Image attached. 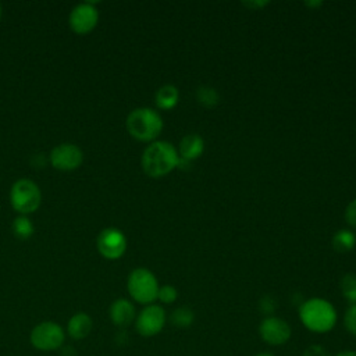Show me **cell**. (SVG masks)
I'll return each instance as SVG.
<instances>
[{"label": "cell", "instance_id": "4", "mask_svg": "<svg viewBox=\"0 0 356 356\" xmlns=\"http://www.w3.org/2000/svg\"><path fill=\"white\" fill-rule=\"evenodd\" d=\"M128 292L138 303L150 305L159 292L154 274L146 268H135L128 277Z\"/></svg>", "mask_w": 356, "mask_h": 356}, {"label": "cell", "instance_id": "12", "mask_svg": "<svg viewBox=\"0 0 356 356\" xmlns=\"http://www.w3.org/2000/svg\"><path fill=\"white\" fill-rule=\"evenodd\" d=\"M110 318L118 327L129 325L135 318V307L127 299H117L110 306Z\"/></svg>", "mask_w": 356, "mask_h": 356}, {"label": "cell", "instance_id": "20", "mask_svg": "<svg viewBox=\"0 0 356 356\" xmlns=\"http://www.w3.org/2000/svg\"><path fill=\"white\" fill-rule=\"evenodd\" d=\"M13 231H14V234H15L18 238L25 239V238H29V236H31V234L33 232V227H32L29 218H26V217H24V216H19V217H17V218L14 220V222H13Z\"/></svg>", "mask_w": 356, "mask_h": 356}, {"label": "cell", "instance_id": "7", "mask_svg": "<svg viewBox=\"0 0 356 356\" xmlns=\"http://www.w3.org/2000/svg\"><path fill=\"white\" fill-rule=\"evenodd\" d=\"M165 324V312L159 305H147L136 317V331L142 337L159 334Z\"/></svg>", "mask_w": 356, "mask_h": 356}, {"label": "cell", "instance_id": "9", "mask_svg": "<svg viewBox=\"0 0 356 356\" xmlns=\"http://www.w3.org/2000/svg\"><path fill=\"white\" fill-rule=\"evenodd\" d=\"M260 335L270 345L285 343L291 337V327L280 317L268 316L260 324Z\"/></svg>", "mask_w": 356, "mask_h": 356}, {"label": "cell", "instance_id": "16", "mask_svg": "<svg viewBox=\"0 0 356 356\" xmlns=\"http://www.w3.org/2000/svg\"><path fill=\"white\" fill-rule=\"evenodd\" d=\"M355 245H356V236L350 229H339L332 236V248L339 253L352 250Z\"/></svg>", "mask_w": 356, "mask_h": 356}, {"label": "cell", "instance_id": "6", "mask_svg": "<svg viewBox=\"0 0 356 356\" xmlns=\"http://www.w3.org/2000/svg\"><path fill=\"white\" fill-rule=\"evenodd\" d=\"M64 330L54 321H43L33 327L29 341L33 348L39 350H56L64 343Z\"/></svg>", "mask_w": 356, "mask_h": 356}, {"label": "cell", "instance_id": "30", "mask_svg": "<svg viewBox=\"0 0 356 356\" xmlns=\"http://www.w3.org/2000/svg\"><path fill=\"white\" fill-rule=\"evenodd\" d=\"M0 14H1V8H0Z\"/></svg>", "mask_w": 356, "mask_h": 356}, {"label": "cell", "instance_id": "2", "mask_svg": "<svg viewBox=\"0 0 356 356\" xmlns=\"http://www.w3.org/2000/svg\"><path fill=\"white\" fill-rule=\"evenodd\" d=\"M299 317L306 328L313 332H327L337 323L334 306L321 298H312L299 307Z\"/></svg>", "mask_w": 356, "mask_h": 356}, {"label": "cell", "instance_id": "14", "mask_svg": "<svg viewBox=\"0 0 356 356\" xmlns=\"http://www.w3.org/2000/svg\"><path fill=\"white\" fill-rule=\"evenodd\" d=\"M92 330V318L86 313H75L67 325L68 335L72 339H83Z\"/></svg>", "mask_w": 356, "mask_h": 356}, {"label": "cell", "instance_id": "18", "mask_svg": "<svg viewBox=\"0 0 356 356\" xmlns=\"http://www.w3.org/2000/svg\"><path fill=\"white\" fill-rule=\"evenodd\" d=\"M193 318H195V314H193V310L188 306H181V307H177L171 316H170V321L178 327V328H186L189 327L192 323H193Z\"/></svg>", "mask_w": 356, "mask_h": 356}, {"label": "cell", "instance_id": "15", "mask_svg": "<svg viewBox=\"0 0 356 356\" xmlns=\"http://www.w3.org/2000/svg\"><path fill=\"white\" fill-rule=\"evenodd\" d=\"M179 92L174 85H163L156 92V104L161 110H171L177 106Z\"/></svg>", "mask_w": 356, "mask_h": 356}, {"label": "cell", "instance_id": "11", "mask_svg": "<svg viewBox=\"0 0 356 356\" xmlns=\"http://www.w3.org/2000/svg\"><path fill=\"white\" fill-rule=\"evenodd\" d=\"M51 164L58 170H74L82 163V152L71 143H61L51 150Z\"/></svg>", "mask_w": 356, "mask_h": 356}, {"label": "cell", "instance_id": "1", "mask_svg": "<svg viewBox=\"0 0 356 356\" xmlns=\"http://www.w3.org/2000/svg\"><path fill=\"white\" fill-rule=\"evenodd\" d=\"M179 154L167 140L150 143L142 154V168L152 178H160L177 168Z\"/></svg>", "mask_w": 356, "mask_h": 356}, {"label": "cell", "instance_id": "3", "mask_svg": "<svg viewBox=\"0 0 356 356\" xmlns=\"http://www.w3.org/2000/svg\"><path fill=\"white\" fill-rule=\"evenodd\" d=\"M127 129L139 140H153L163 129V120L153 108L139 107L128 114Z\"/></svg>", "mask_w": 356, "mask_h": 356}, {"label": "cell", "instance_id": "24", "mask_svg": "<svg viewBox=\"0 0 356 356\" xmlns=\"http://www.w3.org/2000/svg\"><path fill=\"white\" fill-rule=\"evenodd\" d=\"M277 307V303L275 300L271 298V296H264L261 300H260V309L263 310V313L266 314H270L275 310Z\"/></svg>", "mask_w": 356, "mask_h": 356}, {"label": "cell", "instance_id": "5", "mask_svg": "<svg viewBox=\"0 0 356 356\" xmlns=\"http://www.w3.org/2000/svg\"><path fill=\"white\" fill-rule=\"evenodd\" d=\"M10 199L13 207L17 211L26 214L35 211L39 207L42 195L38 185L33 181L22 178L13 185Z\"/></svg>", "mask_w": 356, "mask_h": 356}, {"label": "cell", "instance_id": "28", "mask_svg": "<svg viewBox=\"0 0 356 356\" xmlns=\"http://www.w3.org/2000/svg\"><path fill=\"white\" fill-rule=\"evenodd\" d=\"M306 6H314V7H318L321 6V1H314V3H305Z\"/></svg>", "mask_w": 356, "mask_h": 356}, {"label": "cell", "instance_id": "25", "mask_svg": "<svg viewBox=\"0 0 356 356\" xmlns=\"http://www.w3.org/2000/svg\"><path fill=\"white\" fill-rule=\"evenodd\" d=\"M303 356H330V355H328V352L323 346L313 345V346H310V348H307L305 350Z\"/></svg>", "mask_w": 356, "mask_h": 356}, {"label": "cell", "instance_id": "23", "mask_svg": "<svg viewBox=\"0 0 356 356\" xmlns=\"http://www.w3.org/2000/svg\"><path fill=\"white\" fill-rule=\"evenodd\" d=\"M345 220L346 222L356 228V199H353L348 206H346V210H345Z\"/></svg>", "mask_w": 356, "mask_h": 356}, {"label": "cell", "instance_id": "27", "mask_svg": "<svg viewBox=\"0 0 356 356\" xmlns=\"http://www.w3.org/2000/svg\"><path fill=\"white\" fill-rule=\"evenodd\" d=\"M337 356H356V352L355 350H343V352L338 353Z\"/></svg>", "mask_w": 356, "mask_h": 356}, {"label": "cell", "instance_id": "19", "mask_svg": "<svg viewBox=\"0 0 356 356\" xmlns=\"http://www.w3.org/2000/svg\"><path fill=\"white\" fill-rule=\"evenodd\" d=\"M341 291L350 305H356V274L348 273L342 277Z\"/></svg>", "mask_w": 356, "mask_h": 356}, {"label": "cell", "instance_id": "10", "mask_svg": "<svg viewBox=\"0 0 356 356\" xmlns=\"http://www.w3.org/2000/svg\"><path fill=\"white\" fill-rule=\"evenodd\" d=\"M99 19V13L92 3H82L72 8L70 14V25L76 33L89 32Z\"/></svg>", "mask_w": 356, "mask_h": 356}, {"label": "cell", "instance_id": "13", "mask_svg": "<svg viewBox=\"0 0 356 356\" xmlns=\"http://www.w3.org/2000/svg\"><path fill=\"white\" fill-rule=\"evenodd\" d=\"M203 150H204V142L202 136H199L197 134H189L181 139L178 154L179 157L188 161H192L195 159H199Z\"/></svg>", "mask_w": 356, "mask_h": 356}, {"label": "cell", "instance_id": "29", "mask_svg": "<svg viewBox=\"0 0 356 356\" xmlns=\"http://www.w3.org/2000/svg\"><path fill=\"white\" fill-rule=\"evenodd\" d=\"M257 356H274V355H271V353H259Z\"/></svg>", "mask_w": 356, "mask_h": 356}, {"label": "cell", "instance_id": "8", "mask_svg": "<svg viewBox=\"0 0 356 356\" xmlns=\"http://www.w3.org/2000/svg\"><path fill=\"white\" fill-rule=\"evenodd\" d=\"M96 245L106 259H118L127 249V239L120 229L106 228L97 235Z\"/></svg>", "mask_w": 356, "mask_h": 356}, {"label": "cell", "instance_id": "21", "mask_svg": "<svg viewBox=\"0 0 356 356\" xmlns=\"http://www.w3.org/2000/svg\"><path fill=\"white\" fill-rule=\"evenodd\" d=\"M178 293L177 289L172 285H163L159 286L157 292V299H160L163 303H172L177 299Z\"/></svg>", "mask_w": 356, "mask_h": 356}, {"label": "cell", "instance_id": "22", "mask_svg": "<svg viewBox=\"0 0 356 356\" xmlns=\"http://www.w3.org/2000/svg\"><path fill=\"white\" fill-rule=\"evenodd\" d=\"M345 327L356 337V305H350L345 313Z\"/></svg>", "mask_w": 356, "mask_h": 356}, {"label": "cell", "instance_id": "17", "mask_svg": "<svg viewBox=\"0 0 356 356\" xmlns=\"http://www.w3.org/2000/svg\"><path fill=\"white\" fill-rule=\"evenodd\" d=\"M196 99L197 102L203 106V107H207V108H211V107H216L220 102V95L218 92L213 88V86H209V85H202L197 88L196 90Z\"/></svg>", "mask_w": 356, "mask_h": 356}, {"label": "cell", "instance_id": "26", "mask_svg": "<svg viewBox=\"0 0 356 356\" xmlns=\"http://www.w3.org/2000/svg\"><path fill=\"white\" fill-rule=\"evenodd\" d=\"M245 6H248L249 8H263L266 4H268V1H250V3H243Z\"/></svg>", "mask_w": 356, "mask_h": 356}]
</instances>
